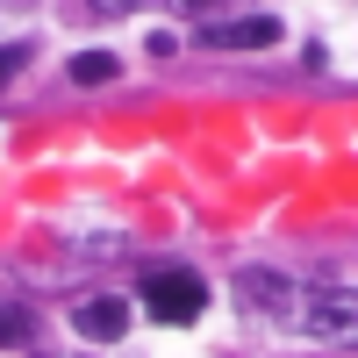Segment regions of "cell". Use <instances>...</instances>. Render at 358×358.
Here are the masks:
<instances>
[{"label": "cell", "instance_id": "1", "mask_svg": "<svg viewBox=\"0 0 358 358\" xmlns=\"http://www.w3.org/2000/svg\"><path fill=\"white\" fill-rule=\"evenodd\" d=\"M143 308H151L158 322H194L208 308V287H201V273H158L151 287H143Z\"/></svg>", "mask_w": 358, "mask_h": 358}, {"label": "cell", "instance_id": "3", "mask_svg": "<svg viewBox=\"0 0 358 358\" xmlns=\"http://www.w3.org/2000/svg\"><path fill=\"white\" fill-rule=\"evenodd\" d=\"M72 330L86 337V344H115L129 330V301H115V294H94V301H79L72 308Z\"/></svg>", "mask_w": 358, "mask_h": 358}, {"label": "cell", "instance_id": "9", "mask_svg": "<svg viewBox=\"0 0 358 358\" xmlns=\"http://www.w3.org/2000/svg\"><path fill=\"white\" fill-rule=\"evenodd\" d=\"M72 358H79V351H72Z\"/></svg>", "mask_w": 358, "mask_h": 358}, {"label": "cell", "instance_id": "8", "mask_svg": "<svg viewBox=\"0 0 358 358\" xmlns=\"http://www.w3.org/2000/svg\"><path fill=\"white\" fill-rule=\"evenodd\" d=\"M22 65H29V43H0V86H8Z\"/></svg>", "mask_w": 358, "mask_h": 358}, {"label": "cell", "instance_id": "2", "mask_svg": "<svg viewBox=\"0 0 358 358\" xmlns=\"http://www.w3.org/2000/svg\"><path fill=\"white\" fill-rule=\"evenodd\" d=\"M294 322H301L308 337H322V344H351V294L322 287V294H308V301L294 308Z\"/></svg>", "mask_w": 358, "mask_h": 358}, {"label": "cell", "instance_id": "7", "mask_svg": "<svg viewBox=\"0 0 358 358\" xmlns=\"http://www.w3.org/2000/svg\"><path fill=\"white\" fill-rule=\"evenodd\" d=\"M0 344H29V308L22 301H0Z\"/></svg>", "mask_w": 358, "mask_h": 358}, {"label": "cell", "instance_id": "4", "mask_svg": "<svg viewBox=\"0 0 358 358\" xmlns=\"http://www.w3.org/2000/svg\"><path fill=\"white\" fill-rule=\"evenodd\" d=\"M208 43H215V50H265V43H280V22H273V15L215 22V29H208Z\"/></svg>", "mask_w": 358, "mask_h": 358}, {"label": "cell", "instance_id": "5", "mask_svg": "<svg viewBox=\"0 0 358 358\" xmlns=\"http://www.w3.org/2000/svg\"><path fill=\"white\" fill-rule=\"evenodd\" d=\"M265 308V315H294V294H287V280L280 273H265V265H258V273H244V308Z\"/></svg>", "mask_w": 358, "mask_h": 358}, {"label": "cell", "instance_id": "6", "mask_svg": "<svg viewBox=\"0 0 358 358\" xmlns=\"http://www.w3.org/2000/svg\"><path fill=\"white\" fill-rule=\"evenodd\" d=\"M115 72H122V65H115L108 50H79V57H72V79H86V86H101V79H115Z\"/></svg>", "mask_w": 358, "mask_h": 358}]
</instances>
